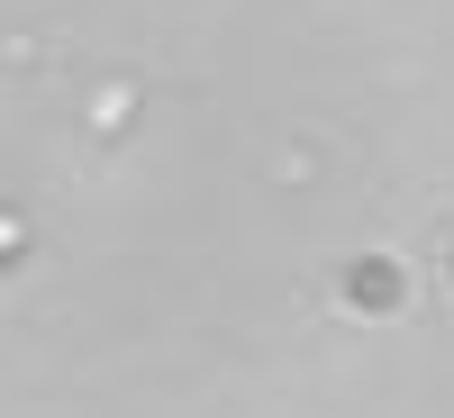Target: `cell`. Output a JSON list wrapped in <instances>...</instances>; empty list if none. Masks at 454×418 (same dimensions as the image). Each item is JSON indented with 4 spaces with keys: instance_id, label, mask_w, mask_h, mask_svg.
I'll list each match as a JSON object with an SVG mask.
<instances>
[{
    "instance_id": "obj_1",
    "label": "cell",
    "mask_w": 454,
    "mask_h": 418,
    "mask_svg": "<svg viewBox=\"0 0 454 418\" xmlns=\"http://www.w3.org/2000/svg\"><path fill=\"white\" fill-rule=\"evenodd\" d=\"M10 237H19V218H0V246H10Z\"/></svg>"
}]
</instances>
